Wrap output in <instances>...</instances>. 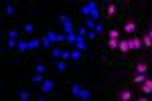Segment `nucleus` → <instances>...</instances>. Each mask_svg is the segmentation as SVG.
<instances>
[{"mask_svg": "<svg viewBox=\"0 0 152 101\" xmlns=\"http://www.w3.org/2000/svg\"><path fill=\"white\" fill-rule=\"evenodd\" d=\"M116 10H118L116 4H107V8H105V14H107V16H114V14H116Z\"/></svg>", "mask_w": 152, "mask_h": 101, "instance_id": "9", "label": "nucleus"}, {"mask_svg": "<svg viewBox=\"0 0 152 101\" xmlns=\"http://www.w3.org/2000/svg\"><path fill=\"white\" fill-rule=\"evenodd\" d=\"M140 91H142V95H150V93H152V79L150 77L140 85Z\"/></svg>", "mask_w": 152, "mask_h": 101, "instance_id": "2", "label": "nucleus"}, {"mask_svg": "<svg viewBox=\"0 0 152 101\" xmlns=\"http://www.w3.org/2000/svg\"><path fill=\"white\" fill-rule=\"evenodd\" d=\"M118 49H120V53H122V55H128V53H130V43L124 39V41H120Z\"/></svg>", "mask_w": 152, "mask_h": 101, "instance_id": "4", "label": "nucleus"}, {"mask_svg": "<svg viewBox=\"0 0 152 101\" xmlns=\"http://www.w3.org/2000/svg\"><path fill=\"white\" fill-rule=\"evenodd\" d=\"M107 36H110V39H120V31H118V28H112V31L107 33Z\"/></svg>", "mask_w": 152, "mask_h": 101, "instance_id": "11", "label": "nucleus"}, {"mask_svg": "<svg viewBox=\"0 0 152 101\" xmlns=\"http://www.w3.org/2000/svg\"><path fill=\"white\" fill-rule=\"evenodd\" d=\"M142 45H144V47H150V49H152V33L144 34V39H142Z\"/></svg>", "mask_w": 152, "mask_h": 101, "instance_id": "8", "label": "nucleus"}, {"mask_svg": "<svg viewBox=\"0 0 152 101\" xmlns=\"http://www.w3.org/2000/svg\"><path fill=\"white\" fill-rule=\"evenodd\" d=\"M118 97H120V101H132V99H136V95H134V91H132V89H122L120 93H118Z\"/></svg>", "mask_w": 152, "mask_h": 101, "instance_id": "1", "label": "nucleus"}, {"mask_svg": "<svg viewBox=\"0 0 152 101\" xmlns=\"http://www.w3.org/2000/svg\"><path fill=\"white\" fill-rule=\"evenodd\" d=\"M20 99H28V93L26 91H20Z\"/></svg>", "mask_w": 152, "mask_h": 101, "instance_id": "16", "label": "nucleus"}, {"mask_svg": "<svg viewBox=\"0 0 152 101\" xmlns=\"http://www.w3.org/2000/svg\"><path fill=\"white\" fill-rule=\"evenodd\" d=\"M146 79H148V73H136L132 81H134V83H138V85H142V83H144Z\"/></svg>", "mask_w": 152, "mask_h": 101, "instance_id": "5", "label": "nucleus"}, {"mask_svg": "<svg viewBox=\"0 0 152 101\" xmlns=\"http://www.w3.org/2000/svg\"><path fill=\"white\" fill-rule=\"evenodd\" d=\"M53 87V81H43V91H49Z\"/></svg>", "mask_w": 152, "mask_h": 101, "instance_id": "12", "label": "nucleus"}, {"mask_svg": "<svg viewBox=\"0 0 152 101\" xmlns=\"http://www.w3.org/2000/svg\"><path fill=\"white\" fill-rule=\"evenodd\" d=\"M57 69H59V71H65V63H63V61H61V63H57Z\"/></svg>", "mask_w": 152, "mask_h": 101, "instance_id": "15", "label": "nucleus"}, {"mask_svg": "<svg viewBox=\"0 0 152 101\" xmlns=\"http://www.w3.org/2000/svg\"><path fill=\"white\" fill-rule=\"evenodd\" d=\"M71 57V53H61V59H63V61H65V59H69Z\"/></svg>", "mask_w": 152, "mask_h": 101, "instance_id": "17", "label": "nucleus"}, {"mask_svg": "<svg viewBox=\"0 0 152 101\" xmlns=\"http://www.w3.org/2000/svg\"><path fill=\"white\" fill-rule=\"evenodd\" d=\"M33 83H43V75H41V73L35 75V77H33Z\"/></svg>", "mask_w": 152, "mask_h": 101, "instance_id": "13", "label": "nucleus"}, {"mask_svg": "<svg viewBox=\"0 0 152 101\" xmlns=\"http://www.w3.org/2000/svg\"><path fill=\"white\" fill-rule=\"evenodd\" d=\"M118 45H120L118 39H110V41H107V47H110V49H118Z\"/></svg>", "mask_w": 152, "mask_h": 101, "instance_id": "10", "label": "nucleus"}, {"mask_svg": "<svg viewBox=\"0 0 152 101\" xmlns=\"http://www.w3.org/2000/svg\"><path fill=\"white\" fill-rule=\"evenodd\" d=\"M128 43H130V51H138V49L142 47V41L138 39V36H130Z\"/></svg>", "mask_w": 152, "mask_h": 101, "instance_id": "3", "label": "nucleus"}, {"mask_svg": "<svg viewBox=\"0 0 152 101\" xmlns=\"http://www.w3.org/2000/svg\"><path fill=\"white\" fill-rule=\"evenodd\" d=\"M134 31H136V23H134V20H128V23L124 24V33L132 34V33H134Z\"/></svg>", "mask_w": 152, "mask_h": 101, "instance_id": "6", "label": "nucleus"}, {"mask_svg": "<svg viewBox=\"0 0 152 101\" xmlns=\"http://www.w3.org/2000/svg\"><path fill=\"white\" fill-rule=\"evenodd\" d=\"M79 57H81L79 51H73V53H71V59H79Z\"/></svg>", "mask_w": 152, "mask_h": 101, "instance_id": "14", "label": "nucleus"}, {"mask_svg": "<svg viewBox=\"0 0 152 101\" xmlns=\"http://www.w3.org/2000/svg\"><path fill=\"white\" fill-rule=\"evenodd\" d=\"M136 73H148V65H146L144 61H140V63L136 65Z\"/></svg>", "mask_w": 152, "mask_h": 101, "instance_id": "7", "label": "nucleus"}]
</instances>
